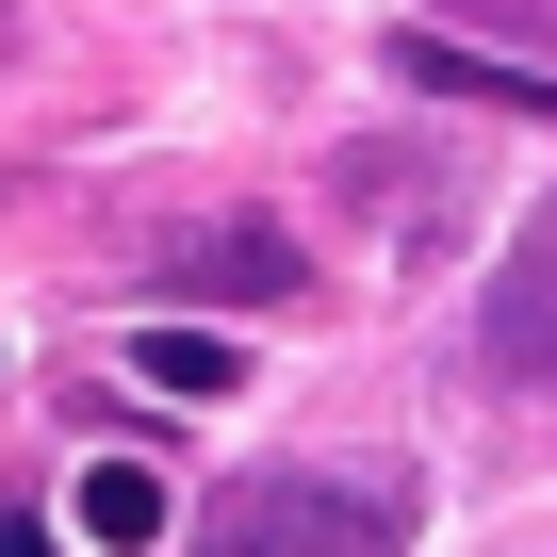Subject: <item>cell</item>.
I'll list each match as a JSON object with an SVG mask.
<instances>
[{
  "label": "cell",
  "instance_id": "obj_7",
  "mask_svg": "<svg viewBox=\"0 0 557 557\" xmlns=\"http://www.w3.org/2000/svg\"><path fill=\"white\" fill-rule=\"evenodd\" d=\"M0 557H50V524H34V508H0Z\"/></svg>",
  "mask_w": 557,
  "mask_h": 557
},
{
  "label": "cell",
  "instance_id": "obj_3",
  "mask_svg": "<svg viewBox=\"0 0 557 557\" xmlns=\"http://www.w3.org/2000/svg\"><path fill=\"white\" fill-rule=\"evenodd\" d=\"M164 278H181V296H213V312H262V296H296L312 262H296V230L230 213V230H181V262H164Z\"/></svg>",
  "mask_w": 557,
  "mask_h": 557
},
{
  "label": "cell",
  "instance_id": "obj_6",
  "mask_svg": "<svg viewBox=\"0 0 557 557\" xmlns=\"http://www.w3.org/2000/svg\"><path fill=\"white\" fill-rule=\"evenodd\" d=\"M83 541H164V475L148 459H99L83 475Z\"/></svg>",
  "mask_w": 557,
  "mask_h": 557
},
{
  "label": "cell",
  "instance_id": "obj_2",
  "mask_svg": "<svg viewBox=\"0 0 557 557\" xmlns=\"http://www.w3.org/2000/svg\"><path fill=\"white\" fill-rule=\"evenodd\" d=\"M475 361L492 377H524V394H557V230L492 278V296H475Z\"/></svg>",
  "mask_w": 557,
  "mask_h": 557
},
{
  "label": "cell",
  "instance_id": "obj_1",
  "mask_svg": "<svg viewBox=\"0 0 557 557\" xmlns=\"http://www.w3.org/2000/svg\"><path fill=\"white\" fill-rule=\"evenodd\" d=\"M197 557H410V475L377 459H262L197 508Z\"/></svg>",
  "mask_w": 557,
  "mask_h": 557
},
{
  "label": "cell",
  "instance_id": "obj_5",
  "mask_svg": "<svg viewBox=\"0 0 557 557\" xmlns=\"http://www.w3.org/2000/svg\"><path fill=\"white\" fill-rule=\"evenodd\" d=\"M132 377H148V394H230L246 361H230V329H197V312H164V329H132Z\"/></svg>",
  "mask_w": 557,
  "mask_h": 557
},
{
  "label": "cell",
  "instance_id": "obj_4",
  "mask_svg": "<svg viewBox=\"0 0 557 557\" xmlns=\"http://www.w3.org/2000/svg\"><path fill=\"white\" fill-rule=\"evenodd\" d=\"M394 83L410 99H492V115H557V66H492L459 34H394Z\"/></svg>",
  "mask_w": 557,
  "mask_h": 557
}]
</instances>
